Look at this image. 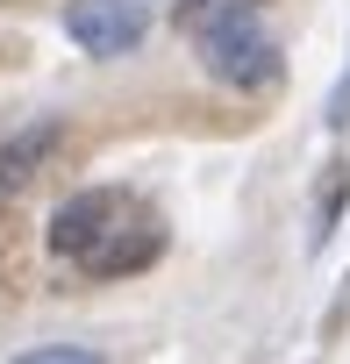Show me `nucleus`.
Returning a JSON list of instances; mask_svg holds the SVG:
<instances>
[{
	"instance_id": "2",
	"label": "nucleus",
	"mask_w": 350,
	"mask_h": 364,
	"mask_svg": "<svg viewBox=\"0 0 350 364\" xmlns=\"http://www.w3.org/2000/svg\"><path fill=\"white\" fill-rule=\"evenodd\" d=\"M201 65H208L222 86H236V93L279 79V36L258 22V0H229L222 15L201 22Z\"/></svg>"
},
{
	"instance_id": "1",
	"label": "nucleus",
	"mask_w": 350,
	"mask_h": 364,
	"mask_svg": "<svg viewBox=\"0 0 350 364\" xmlns=\"http://www.w3.org/2000/svg\"><path fill=\"white\" fill-rule=\"evenodd\" d=\"M51 250L72 257L86 279H129V272L157 264L164 222L122 186H86L51 215Z\"/></svg>"
},
{
	"instance_id": "4",
	"label": "nucleus",
	"mask_w": 350,
	"mask_h": 364,
	"mask_svg": "<svg viewBox=\"0 0 350 364\" xmlns=\"http://www.w3.org/2000/svg\"><path fill=\"white\" fill-rule=\"evenodd\" d=\"M58 143H65V122H29V129H15L8 143H0V193H22Z\"/></svg>"
},
{
	"instance_id": "3",
	"label": "nucleus",
	"mask_w": 350,
	"mask_h": 364,
	"mask_svg": "<svg viewBox=\"0 0 350 364\" xmlns=\"http://www.w3.org/2000/svg\"><path fill=\"white\" fill-rule=\"evenodd\" d=\"M65 36L86 58H129L150 36V15H143V0H72L65 8Z\"/></svg>"
},
{
	"instance_id": "5",
	"label": "nucleus",
	"mask_w": 350,
	"mask_h": 364,
	"mask_svg": "<svg viewBox=\"0 0 350 364\" xmlns=\"http://www.w3.org/2000/svg\"><path fill=\"white\" fill-rule=\"evenodd\" d=\"M22 364H100V350H86V343H43V350H22Z\"/></svg>"
}]
</instances>
